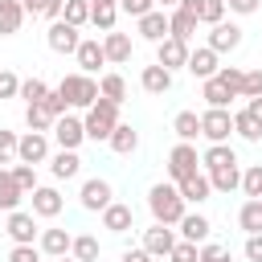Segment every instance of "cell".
Wrapping results in <instances>:
<instances>
[{
  "mask_svg": "<svg viewBox=\"0 0 262 262\" xmlns=\"http://www.w3.org/2000/svg\"><path fill=\"white\" fill-rule=\"evenodd\" d=\"M57 94H61L70 106H78V111H90V106L102 98L98 78H90V74H66V78L57 82Z\"/></svg>",
  "mask_w": 262,
  "mask_h": 262,
  "instance_id": "7a4b0ae2",
  "label": "cell"
},
{
  "mask_svg": "<svg viewBox=\"0 0 262 262\" xmlns=\"http://www.w3.org/2000/svg\"><path fill=\"white\" fill-rule=\"evenodd\" d=\"M156 262H172V258H156Z\"/></svg>",
  "mask_w": 262,
  "mask_h": 262,
  "instance_id": "6125c7cd",
  "label": "cell"
},
{
  "mask_svg": "<svg viewBox=\"0 0 262 262\" xmlns=\"http://www.w3.org/2000/svg\"><path fill=\"white\" fill-rule=\"evenodd\" d=\"M201 135H205L209 143H229V135H233V111L209 106V111L201 115Z\"/></svg>",
  "mask_w": 262,
  "mask_h": 262,
  "instance_id": "277c9868",
  "label": "cell"
},
{
  "mask_svg": "<svg viewBox=\"0 0 262 262\" xmlns=\"http://www.w3.org/2000/svg\"><path fill=\"white\" fill-rule=\"evenodd\" d=\"M192 172H201V156H196V147H192V143H176V147L168 151V176L180 184V180L192 176Z\"/></svg>",
  "mask_w": 262,
  "mask_h": 262,
  "instance_id": "52a82bcc",
  "label": "cell"
},
{
  "mask_svg": "<svg viewBox=\"0 0 262 262\" xmlns=\"http://www.w3.org/2000/svg\"><path fill=\"white\" fill-rule=\"evenodd\" d=\"M176 188H180V196H184L188 205H205V201L213 196V184H209V176H205V172H192V176H184Z\"/></svg>",
  "mask_w": 262,
  "mask_h": 262,
  "instance_id": "e0dca14e",
  "label": "cell"
},
{
  "mask_svg": "<svg viewBox=\"0 0 262 262\" xmlns=\"http://www.w3.org/2000/svg\"><path fill=\"white\" fill-rule=\"evenodd\" d=\"M119 12H127V16H147V12H156V0H119Z\"/></svg>",
  "mask_w": 262,
  "mask_h": 262,
  "instance_id": "ee69618b",
  "label": "cell"
},
{
  "mask_svg": "<svg viewBox=\"0 0 262 262\" xmlns=\"http://www.w3.org/2000/svg\"><path fill=\"white\" fill-rule=\"evenodd\" d=\"M8 262H41V246H12Z\"/></svg>",
  "mask_w": 262,
  "mask_h": 262,
  "instance_id": "681fc988",
  "label": "cell"
},
{
  "mask_svg": "<svg viewBox=\"0 0 262 262\" xmlns=\"http://www.w3.org/2000/svg\"><path fill=\"white\" fill-rule=\"evenodd\" d=\"M119 8V0H90V12H111Z\"/></svg>",
  "mask_w": 262,
  "mask_h": 262,
  "instance_id": "6f0895ef",
  "label": "cell"
},
{
  "mask_svg": "<svg viewBox=\"0 0 262 262\" xmlns=\"http://www.w3.org/2000/svg\"><path fill=\"white\" fill-rule=\"evenodd\" d=\"M53 123H57V119H53L45 106H25V127H29V131H41V135H49V131H53Z\"/></svg>",
  "mask_w": 262,
  "mask_h": 262,
  "instance_id": "8d00e7d4",
  "label": "cell"
},
{
  "mask_svg": "<svg viewBox=\"0 0 262 262\" xmlns=\"http://www.w3.org/2000/svg\"><path fill=\"white\" fill-rule=\"evenodd\" d=\"M242 192H246L250 201H262V164H250V168L242 172Z\"/></svg>",
  "mask_w": 262,
  "mask_h": 262,
  "instance_id": "60d3db41",
  "label": "cell"
},
{
  "mask_svg": "<svg viewBox=\"0 0 262 262\" xmlns=\"http://www.w3.org/2000/svg\"><path fill=\"white\" fill-rule=\"evenodd\" d=\"M78 201H82V209H90V213H102L106 205H115V188H111V180H102V176H90V180H82V192H78Z\"/></svg>",
  "mask_w": 262,
  "mask_h": 262,
  "instance_id": "5b68a950",
  "label": "cell"
},
{
  "mask_svg": "<svg viewBox=\"0 0 262 262\" xmlns=\"http://www.w3.org/2000/svg\"><path fill=\"white\" fill-rule=\"evenodd\" d=\"M20 196H25V188L12 180V168H0V209L4 213H16Z\"/></svg>",
  "mask_w": 262,
  "mask_h": 262,
  "instance_id": "83f0119b",
  "label": "cell"
},
{
  "mask_svg": "<svg viewBox=\"0 0 262 262\" xmlns=\"http://www.w3.org/2000/svg\"><path fill=\"white\" fill-rule=\"evenodd\" d=\"M16 160L20 164H45L49 160V135H41V131H25L20 135V143H16Z\"/></svg>",
  "mask_w": 262,
  "mask_h": 262,
  "instance_id": "9c48e42d",
  "label": "cell"
},
{
  "mask_svg": "<svg viewBox=\"0 0 262 262\" xmlns=\"http://www.w3.org/2000/svg\"><path fill=\"white\" fill-rule=\"evenodd\" d=\"M139 86H143L147 94H168V90H172V74H168L164 66H143Z\"/></svg>",
  "mask_w": 262,
  "mask_h": 262,
  "instance_id": "cb8c5ba5",
  "label": "cell"
},
{
  "mask_svg": "<svg viewBox=\"0 0 262 262\" xmlns=\"http://www.w3.org/2000/svg\"><path fill=\"white\" fill-rule=\"evenodd\" d=\"M143 250H147L151 258H168V254L176 250L172 225H151V229H143Z\"/></svg>",
  "mask_w": 262,
  "mask_h": 262,
  "instance_id": "4fadbf2b",
  "label": "cell"
},
{
  "mask_svg": "<svg viewBox=\"0 0 262 262\" xmlns=\"http://www.w3.org/2000/svg\"><path fill=\"white\" fill-rule=\"evenodd\" d=\"M4 233L12 237V246H33L41 229H37V217H33V213H20V209H16V213H8Z\"/></svg>",
  "mask_w": 262,
  "mask_h": 262,
  "instance_id": "30bf717a",
  "label": "cell"
},
{
  "mask_svg": "<svg viewBox=\"0 0 262 262\" xmlns=\"http://www.w3.org/2000/svg\"><path fill=\"white\" fill-rule=\"evenodd\" d=\"M53 262H78V258H70V254H66V258H53Z\"/></svg>",
  "mask_w": 262,
  "mask_h": 262,
  "instance_id": "94428289",
  "label": "cell"
},
{
  "mask_svg": "<svg viewBox=\"0 0 262 262\" xmlns=\"http://www.w3.org/2000/svg\"><path fill=\"white\" fill-rule=\"evenodd\" d=\"M98 90H102V98H111V102H119V106H123V98H127L123 74H102V78H98Z\"/></svg>",
  "mask_w": 262,
  "mask_h": 262,
  "instance_id": "e575fe53",
  "label": "cell"
},
{
  "mask_svg": "<svg viewBox=\"0 0 262 262\" xmlns=\"http://www.w3.org/2000/svg\"><path fill=\"white\" fill-rule=\"evenodd\" d=\"M29 196H33V217H57V213H61V205H66V201H61V192H57V188H49V184L33 188Z\"/></svg>",
  "mask_w": 262,
  "mask_h": 262,
  "instance_id": "ac0fdd59",
  "label": "cell"
},
{
  "mask_svg": "<svg viewBox=\"0 0 262 262\" xmlns=\"http://www.w3.org/2000/svg\"><path fill=\"white\" fill-rule=\"evenodd\" d=\"M209 229H213V225H209L205 213H184V217H180V237L192 242V246H205V242H209Z\"/></svg>",
  "mask_w": 262,
  "mask_h": 262,
  "instance_id": "ffe728a7",
  "label": "cell"
},
{
  "mask_svg": "<svg viewBox=\"0 0 262 262\" xmlns=\"http://www.w3.org/2000/svg\"><path fill=\"white\" fill-rule=\"evenodd\" d=\"M201 98H205L209 106H217V111H229V98H233V94H229V90H225L217 78H209V82L201 86Z\"/></svg>",
  "mask_w": 262,
  "mask_h": 262,
  "instance_id": "d590c367",
  "label": "cell"
},
{
  "mask_svg": "<svg viewBox=\"0 0 262 262\" xmlns=\"http://www.w3.org/2000/svg\"><path fill=\"white\" fill-rule=\"evenodd\" d=\"M205 176H209L213 192H233V188H242V172H237V164H229V168H217V172H205Z\"/></svg>",
  "mask_w": 262,
  "mask_h": 262,
  "instance_id": "4dcf8cb0",
  "label": "cell"
},
{
  "mask_svg": "<svg viewBox=\"0 0 262 262\" xmlns=\"http://www.w3.org/2000/svg\"><path fill=\"white\" fill-rule=\"evenodd\" d=\"M16 143H20V139H16L12 131H4V127H0V164H8V160L16 156Z\"/></svg>",
  "mask_w": 262,
  "mask_h": 262,
  "instance_id": "816d5d0a",
  "label": "cell"
},
{
  "mask_svg": "<svg viewBox=\"0 0 262 262\" xmlns=\"http://www.w3.org/2000/svg\"><path fill=\"white\" fill-rule=\"evenodd\" d=\"M168 258H172V262H201V246H192V242H184V237H180V242H176V250H172Z\"/></svg>",
  "mask_w": 262,
  "mask_h": 262,
  "instance_id": "f6af8a7d",
  "label": "cell"
},
{
  "mask_svg": "<svg viewBox=\"0 0 262 262\" xmlns=\"http://www.w3.org/2000/svg\"><path fill=\"white\" fill-rule=\"evenodd\" d=\"M82 127H86V139H94V143H106V139H111V131L119 127V102H111V98H98V102L86 111Z\"/></svg>",
  "mask_w": 262,
  "mask_h": 262,
  "instance_id": "3957f363",
  "label": "cell"
},
{
  "mask_svg": "<svg viewBox=\"0 0 262 262\" xmlns=\"http://www.w3.org/2000/svg\"><path fill=\"white\" fill-rule=\"evenodd\" d=\"M176 4H180V0H156V8H164V12H172Z\"/></svg>",
  "mask_w": 262,
  "mask_h": 262,
  "instance_id": "91938a15",
  "label": "cell"
},
{
  "mask_svg": "<svg viewBox=\"0 0 262 262\" xmlns=\"http://www.w3.org/2000/svg\"><path fill=\"white\" fill-rule=\"evenodd\" d=\"M217 82L233 94V98H242V82H246V70H237V66H221L217 70Z\"/></svg>",
  "mask_w": 262,
  "mask_h": 262,
  "instance_id": "ab89813d",
  "label": "cell"
},
{
  "mask_svg": "<svg viewBox=\"0 0 262 262\" xmlns=\"http://www.w3.org/2000/svg\"><path fill=\"white\" fill-rule=\"evenodd\" d=\"M41 106H45V111H49L53 119H61V115H70V102H66V98H61L57 90H49V98H45Z\"/></svg>",
  "mask_w": 262,
  "mask_h": 262,
  "instance_id": "f907efd6",
  "label": "cell"
},
{
  "mask_svg": "<svg viewBox=\"0 0 262 262\" xmlns=\"http://www.w3.org/2000/svg\"><path fill=\"white\" fill-rule=\"evenodd\" d=\"M233 131H237L246 143H258V139H262V123H258L246 106H242V111H233Z\"/></svg>",
  "mask_w": 262,
  "mask_h": 262,
  "instance_id": "1f68e13d",
  "label": "cell"
},
{
  "mask_svg": "<svg viewBox=\"0 0 262 262\" xmlns=\"http://www.w3.org/2000/svg\"><path fill=\"white\" fill-rule=\"evenodd\" d=\"M242 45V29L233 25V20H221V25H213L209 29V49L221 57V53H233Z\"/></svg>",
  "mask_w": 262,
  "mask_h": 262,
  "instance_id": "7c38bea8",
  "label": "cell"
},
{
  "mask_svg": "<svg viewBox=\"0 0 262 262\" xmlns=\"http://www.w3.org/2000/svg\"><path fill=\"white\" fill-rule=\"evenodd\" d=\"M246 258L250 262H262V233H250L246 237Z\"/></svg>",
  "mask_w": 262,
  "mask_h": 262,
  "instance_id": "db71d44e",
  "label": "cell"
},
{
  "mask_svg": "<svg viewBox=\"0 0 262 262\" xmlns=\"http://www.w3.org/2000/svg\"><path fill=\"white\" fill-rule=\"evenodd\" d=\"M188 45L184 41H176V37H164L160 45H156V66H164L168 74H176V70H184L188 66Z\"/></svg>",
  "mask_w": 262,
  "mask_h": 262,
  "instance_id": "ba28073f",
  "label": "cell"
},
{
  "mask_svg": "<svg viewBox=\"0 0 262 262\" xmlns=\"http://www.w3.org/2000/svg\"><path fill=\"white\" fill-rule=\"evenodd\" d=\"M131 225H135V213H131V205L115 201V205H106V209H102V229H111V233H127Z\"/></svg>",
  "mask_w": 262,
  "mask_h": 262,
  "instance_id": "d6986e66",
  "label": "cell"
},
{
  "mask_svg": "<svg viewBox=\"0 0 262 262\" xmlns=\"http://www.w3.org/2000/svg\"><path fill=\"white\" fill-rule=\"evenodd\" d=\"M119 262H156V258H151V254L139 246V250H123V258H119Z\"/></svg>",
  "mask_w": 262,
  "mask_h": 262,
  "instance_id": "9f6ffc18",
  "label": "cell"
},
{
  "mask_svg": "<svg viewBox=\"0 0 262 262\" xmlns=\"http://www.w3.org/2000/svg\"><path fill=\"white\" fill-rule=\"evenodd\" d=\"M184 70H188L192 78L209 82V78H217V70H221V66H217V53H213L209 45H201V49H192V53H188V66H184Z\"/></svg>",
  "mask_w": 262,
  "mask_h": 262,
  "instance_id": "9a60e30c",
  "label": "cell"
},
{
  "mask_svg": "<svg viewBox=\"0 0 262 262\" xmlns=\"http://www.w3.org/2000/svg\"><path fill=\"white\" fill-rule=\"evenodd\" d=\"M172 131H176L180 143H192V139L201 135V115H196V111H180V115L172 119Z\"/></svg>",
  "mask_w": 262,
  "mask_h": 262,
  "instance_id": "f546056e",
  "label": "cell"
},
{
  "mask_svg": "<svg viewBox=\"0 0 262 262\" xmlns=\"http://www.w3.org/2000/svg\"><path fill=\"white\" fill-rule=\"evenodd\" d=\"M196 25H201V20H196L192 12H184V8H172V12H168V29H172V37H176V41H184V45L192 41Z\"/></svg>",
  "mask_w": 262,
  "mask_h": 262,
  "instance_id": "603a6c76",
  "label": "cell"
},
{
  "mask_svg": "<svg viewBox=\"0 0 262 262\" xmlns=\"http://www.w3.org/2000/svg\"><path fill=\"white\" fill-rule=\"evenodd\" d=\"M201 262H229V250L221 242H205L201 246Z\"/></svg>",
  "mask_w": 262,
  "mask_h": 262,
  "instance_id": "c3c4849f",
  "label": "cell"
},
{
  "mask_svg": "<svg viewBox=\"0 0 262 262\" xmlns=\"http://www.w3.org/2000/svg\"><path fill=\"white\" fill-rule=\"evenodd\" d=\"M196 20H201V25H209V29H213V25H221V20H225V0H201Z\"/></svg>",
  "mask_w": 262,
  "mask_h": 262,
  "instance_id": "b9f144b4",
  "label": "cell"
},
{
  "mask_svg": "<svg viewBox=\"0 0 262 262\" xmlns=\"http://www.w3.org/2000/svg\"><path fill=\"white\" fill-rule=\"evenodd\" d=\"M49 172H53L57 180H74V176L82 172V156H78V151H57V156L49 160Z\"/></svg>",
  "mask_w": 262,
  "mask_h": 262,
  "instance_id": "f1b7e54d",
  "label": "cell"
},
{
  "mask_svg": "<svg viewBox=\"0 0 262 262\" xmlns=\"http://www.w3.org/2000/svg\"><path fill=\"white\" fill-rule=\"evenodd\" d=\"M74 57H78V74H90V78L98 74V66H106V53H102V41H94V37H90V41H82Z\"/></svg>",
  "mask_w": 262,
  "mask_h": 262,
  "instance_id": "2e32d148",
  "label": "cell"
},
{
  "mask_svg": "<svg viewBox=\"0 0 262 262\" xmlns=\"http://www.w3.org/2000/svg\"><path fill=\"white\" fill-rule=\"evenodd\" d=\"M20 25H25V8H20V0H0V37L20 33Z\"/></svg>",
  "mask_w": 262,
  "mask_h": 262,
  "instance_id": "4316f807",
  "label": "cell"
},
{
  "mask_svg": "<svg viewBox=\"0 0 262 262\" xmlns=\"http://www.w3.org/2000/svg\"><path fill=\"white\" fill-rule=\"evenodd\" d=\"M229 164H237L229 143H209L205 156H201V172H217V168H229Z\"/></svg>",
  "mask_w": 262,
  "mask_h": 262,
  "instance_id": "7402d4cb",
  "label": "cell"
},
{
  "mask_svg": "<svg viewBox=\"0 0 262 262\" xmlns=\"http://www.w3.org/2000/svg\"><path fill=\"white\" fill-rule=\"evenodd\" d=\"M20 98H25V106H41V102L49 98V86H45L41 78H25V82H20Z\"/></svg>",
  "mask_w": 262,
  "mask_h": 262,
  "instance_id": "74e56055",
  "label": "cell"
},
{
  "mask_svg": "<svg viewBox=\"0 0 262 262\" xmlns=\"http://www.w3.org/2000/svg\"><path fill=\"white\" fill-rule=\"evenodd\" d=\"M147 209H151L156 225H180V217L188 213V201L180 196L176 184H151V192H147Z\"/></svg>",
  "mask_w": 262,
  "mask_h": 262,
  "instance_id": "6da1fadb",
  "label": "cell"
},
{
  "mask_svg": "<svg viewBox=\"0 0 262 262\" xmlns=\"http://www.w3.org/2000/svg\"><path fill=\"white\" fill-rule=\"evenodd\" d=\"M61 20H66V25H74V29L90 25V0H66V12H61Z\"/></svg>",
  "mask_w": 262,
  "mask_h": 262,
  "instance_id": "f35d334b",
  "label": "cell"
},
{
  "mask_svg": "<svg viewBox=\"0 0 262 262\" xmlns=\"http://www.w3.org/2000/svg\"><path fill=\"white\" fill-rule=\"evenodd\" d=\"M0 98H20V78L12 70H0Z\"/></svg>",
  "mask_w": 262,
  "mask_h": 262,
  "instance_id": "7dc6e473",
  "label": "cell"
},
{
  "mask_svg": "<svg viewBox=\"0 0 262 262\" xmlns=\"http://www.w3.org/2000/svg\"><path fill=\"white\" fill-rule=\"evenodd\" d=\"M45 41H49V49H53V53H78V45H82L78 29H74V25H66V20H53V25L45 29Z\"/></svg>",
  "mask_w": 262,
  "mask_h": 262,
  "instance_id": "8fae6325",
  "label": "cell"
},
{
  "mask_svg": "<svg viewBox=\"0 0 262 262\" xmlns=\"http://www.w3.org/2000/svg\"><path fill=\"white\" fill-rule=\"evenodd\" d=\"M70 258H78V262H98V237H94V233H78L74 246H70Z\"/></svg>",
  "mask_w": 262,
  "mask_h": 262,
  "instance_id": "836d02e7",
  "label": "cell"
},
{
  "mask_svg": "<svg viewBox=\"0 0 262 262\" xmlns=\"http://www.w3.org/2000/svg\"><path fill=\"white\" fill-rule=\"evenodd\" d=\"M12 180L25 188V196H29L33 188H41V184H37V168H33V164H12Z\"/></svg>",
  "mask_w": 262,
  "mask_h": 262,
  "instance_id": "7bdbcfd3",
  "label": "cell"
},
{
  "mask_svg": "<svg viewBox=\"0 0 262 262\" xmlns=\"http://www.w3.org/2000/svg\"><path fill=\"white\" fill-rule=\"evenodd\" d=\"M53 143L61 147V151H78L82 147V139H86V127H82V119L78 115H61L57 123H53Z\"/></svg>",
  "mask_w": 262,
  "mask_h": 262,
  "instance_id": "8992f818",
  "label": "cell"
},
{
  "mask_svg": "<svg viewBox=\"0 0 262 262\" xmlns=\"http://www.w3.org/2000/svg\"><path fill=\"white\" fill-rule=\"evenodd\" d=\"M246 111H250V115L262 123V98H246Z\"/></svg>",
  "mask_w": 262,
  "mask_h": 262,
  "instance_id": "680465c9",
  "label": "cell"
},
{
  "mask_svg": "<svg viewBox=\"0 0 262 262\" xmlns=\"http://www.w3.org/2000/svg\"><path fill=\"white\" fill-rule=\"evenodd\" d=\"M106 143H111V151H115V156H131V151L139 147V131H135L131 123H119V127L111 131V139H106Z\"/></svg>",
  "mask_w": 262,
  "mask_h": 262,
  "instance_id": "d4e9b609",
  "label": "cell"
},
{
  "mask_svg": "<svg viewBox=\"0 0 262 262\" xmlns=\"http://www.w3.org/2000/svg\"><path fill=\"white\" fill-rule=\"evenodd\" d=\"M45 4H49V0H20L25 16H45Z\"/></svg>",
  "mask_w": 262,
  "mask_h": 262,
  "instance_id": "11a10c76",
  "label": "cell"
},
{
  "mask_svg": "<svg viewBox=\"0 0 262 262\" xmlns=\"http://www.w3.org/2000/svg\"><path fill=\"white\" fill-rule=\"evenodd\" d=\"M70 246H74V237H70L66 229H41V254H49V258H66Z\"/></svg>",
  "mask_w": 262,
  "mask_h": 262,
  "instance_id": "484cf974",
  "label": "cell"
},
{
  "mask_svg": "<svg viewBox=\"0 0 262 262\" xmlns=\"http://www.w3.org/2000/svg\"><path fill=\"white\" fill-rule=\"evenodd\" d=\"M242 98H262V70H246V82H242Z\"/></svg>",
  "mask_w": 262,
  "mask_h": 262,
  "instance_id": "bcb514c9",
  "label": "cell"
},
{
  "mask_svg": "<svg viewBox=\"0 0 262 262\" xmlns=\"http://www.w3.org/2000/svg\"><path fill=\"white\" fill-rule=\"evenodd\" d=\"M102 53H106L111 66L131 61V37H127V33H106V37H102Z\"/></svg>",
  "mask_w": 262,
  "mask_h": 262,
  "instance_id": "44dd1931",
  "label": "cell"
},
{
  "mask_svg": "<svg viewBox=\"0 0 262 262\" xmlns=\"http://www.w3.org/2000/svg\"><path fill=\"white\" fill-rule=\"evenodd\" d=\"M135 29H139V37H143V41H151V45H160L164 37H172V29H168V12H164V8H156V12L139 16V20H135Z\"/></svg>",
  "mask_w": 262,
  "mask_h": 262,
  "instance_id": "5bb4252c",
  "label": "cell"
},
{
  "mask_svg": "<svg viewBox=\"0 0 262 262\" xmlns=\"http://www.w3.org/2000/svg\"><path fill=\"white\" fill-rule=\"evenodd\" d=\"M237 225L246 229V237L250 233H262V201H246L237 209Z\"/></svg>",
  "mask_w": 262,
  "mask_h": 262,
  "instance_id": "d6a6232c",
  "label": "cell"
},
{
  "mask_svg": "<svg viewBox=\"0 0 262 262\" xmlns=\"http://www.w3.org/2000/svg\"><path fill=\"white\" fill-rule=\"evenodd\" d=\"M258 4H262V0H225V8H229V12H237V16L258 12Z\"/></svg>",
  "mask_w": 262,
  "mask_h": 262,
  "instance_id": "f5cc1de1",
  "label": "cell"
}]
</instances>
